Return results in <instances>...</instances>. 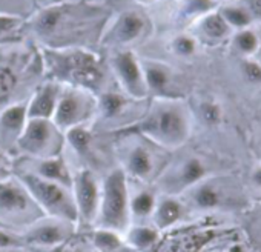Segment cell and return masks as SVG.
Masks as SVG:
<instances>
[{
    "instance_id": "obj_1",
    "label": "cell",
    "mask_w": 261,
    "mask_h": 252,
    "mask_svg": "<svg viewBox=\"0 0 261 252\" xmlns=\"http://www.w3.org/2000/svg\"><path fill=\"white\" fill-rule=\"evenodd\" d=\"M43 217V211L28 189L16 182H0V224L28 228Z\"/></svg>"
},
{
    "instance_id": "obj_2",
    "label": "cell",
    "mask_w": 261,
    "mask_h": 252,
    "mask_svg": "<svg viewBox=\"0 0 261 252\" xmlns=\"http://www.w3.org/2000/svg\"><path fill=\"white\" fill-rule=\"evenodd\" d=\"M23 183L43 214L69 223L77 220L75 201L59 183L37 175H23Z\"/></svg>"
},
{
    "instance_id": "obj_3",
    "label": "cell",
    "mask_w": 261,
    "mask_h": 252,
    "mask_svg": "<svg viewBox=\"0 0 261 252\" xmlns=\"http://www.w3.org/2000/svg\"><path fill=\"white\" fill-rule=\"evenodd\" d=\"M98 209V223L103 229L112 232H121L126 229L129 221V203L123 172L115 171L106 179Z\"/></svg>"
},
{
    "instance_id": "obj_4",
    "label": "cell",
    "mask_w": 261,
    "mask_h": 252,
    "mask_svg": "<svg viewBox=\"0 0 261 252\" xmlns=\"http://www.w3.org/2000/svg\"><path fill=\"white\" fill-rule=\"evenodd\" d=\"M71 224L69 221L53 218L51 221H36L28 226L27 232L20 237L23 244L40 246V247H53L60 246L71 237Z\"/></svg>"
},
{
    "instance_id": "obj_5",
    "label": "cell",
    "mask_w": 261,
    "mask_h": 252,
    "mask_svg": "<svg viewBox=\"0 0 261 252\" xmlns=\"http://www.w3.org/2000/svg\"><path fill=\"white\" fill-rule=\"evenodd\" d=\"M75 208L77 218L92 223L98 215V189L89 172H82L75 180Z\"/></svg>"
},
{
    "instance_id": "obj_6",
    "label": "cell",
    "mask_w": 261,
    "mask_h": 252,
    "mask_svg": "<svg viewBox=\"0 0 261 252\" xmlns=\"http://www.w3.org/2000/svg\"><path fill=\"white\" fill-rule=\"evenodd\" d=\"M146 128L159 139L174 143L180 142L185 136V120L177 111L165 109L146 124Z\"/></svg>"
},
{
    "instance_id": "obj_7",
    "label": "cell",
    "mask_w": 261,
    "mask_h": 252,
    "mask_svg": "<svg viewBox=\"0 0 261 252\" xmlns=\"http://www.w3.org/2000/svg\"><path fill=\"white\" fill-rule=\"evenodd\" d=\"M65 68L69 72L72 80H75L85 86H92L101 79V72L97 66L95 59L88 54L69 56L66 59Z\"/></svg>"
},
{
    "instance_id": "obj_8",
    "label": "cell",
    "mask_w": 261,
    "mask_h": 252,
    "mask_svg": "<svg viewBox=\"0 0 261 252\" xmlns=\"http://www.w3.org/2000/svg\"><path fill=\"white\" fill-rule=\"evenodd\" d=\"M115 66L117 71L123 80V83L126 85V88L133 92V94H140L143 91L142 86V79H140V72H139V66L136 63V60L133 59L130 54H120L115 60Z\"/></svg>"
},
{
    "instance_id": "obj_9",
    "label": "cell",
    "mask_w": 261,
    "mask_h": 252,
    "mask_svg": "<svg viewBox=\"0 0 261 252\" xmlns=\"http://www.w3.org/2000/svg\"><path fill=\"white\" fill-rule=\"evenodd\" d=\"M49 139H51V128L45 121V118H33L25 133L22 145L30 151L39 153L42 148L46 146V142Z\"/></svg>"
},
{
    "instance_id": "obj_10",
    "label": "cell",
    "mask_w": 261,
    "mask_h": 252,
    "mask_svg": "<svg viewBox=\"0 0 261 252\" xmlns=\"http://www.w3.org/2000/svg\"><path fill=\"white\" fill-rule=\"evenodd\" d=\"M143 27H145V23H143V19L140 16L133 14V13L124 14L115 27V33H114L115 39L118 42L133 40L142 33Z\"/></svg>"
},
{
    "instance_id": "obj_11",
    "label": "cell",
    "mask_w": 261,
    "mask_h": 252,
    "mask_svg": "<svg viewBox=\"0 0 261 252\" xmlns=\"http://www.w3.org/2000/svg\"><path fill=\"white\" fill-rule=\"evenodd\" d=\"M181 215V206L175 200H163L154 208V221L159 229L172 226Z\"/></svg>"
},
{
    "instance_id": "obj_12",
    "label": "cell",
    "mask_w": 261,
    "mask_h": 252,
    "mask_svg": "<svg viewBox=\"0 0 261 252\" xmlns=\"http://www.w3.org/2000/svg\"><path fill=\"white\" fill-rule=\"evenodd\" d=\"M54 100H56V94L54 89L51 86L45 88L33 102L31 109H30V117L33 118H46L51 115L53 109H54Z\"/></svg>"
},
{
    "instance_id": "obj_13",
    "label": "cell",
    "mask_w": 261,
    "mask_h": 252,
    "mask_svg": "<svg viewBox=\"0 0 261 252\" xmlns=\"http://www.w3.org/2000/svg\"><path fill=\"white\" fill-rule=\"evenodd\" d=\"M79 112H80V103H79L77 97L68 94L60 100V103L57 106V114H56L57 123L62 126L71 124L77 120Z\"/></svg>"
},
{
    "instance_id": "obj_14",
    "label": "cell",
    "mask_w": 261,
    "mask_h": 252,
    "mask_svg": "<svg viewBox=\"0 0 261 252\" xmlns=\"http://www.w3.org/2000/svg\"><path fill=\"white\" fill-rule=\"evenodd\" d=\"M159 238V232L148 226H139L127 232V241L137 249H146L152 246Z\"/></svg>"
},
{
    "instance_id": "obj_15",
    "label": "cell",
    "mask_w": 261,
    "mask_h": 252,
    "mask_svg": "<svg viewBox=\"0 0 261 252\" xmlns=\"http://www.w3.org/2000/svg\"><path fill=\"white\" fill-rule=\"evenodd\" d=\"M39 172L42 175V179L51 180V182H60L65 185H69V175L68 171L63 165L62 160H48L45 163L40 165Z\"/></svg>"
},
{
    "instance_id": "obj_16",
    "label": "cell",
    "mask_w": 261,
    "mask_h": 252,
    "mask_svg": "<svg viewBox=\"0 0 261 252\" xmlns=\"http://www.w3.org/2000/svg\"><path fill=\"white\" fill-rule=\"evenodd\" d=\"M91 237H92V241H94L95 247L100 252H117L123 246L120 238L117 237V234L112 232V231H108V229L97 231Z\"/></svg>"
},
{
    "instance_id": "obj_17",
    "label": "cell",
    "mask_w": 261,
    "mask_h": 252,
    "mask_svg": "<svg viewBox=\"0 0 261 252\" xmlns=\"http://www.w3.org/2000/svg\"><path fill=\"white\" fill-rule=\"evenodd\" d=\"M129 169L134 175H139V177H145L149 174L151 171V159H149V154L142 149V148H137L133 154H130V159H129Z\"/></svg>"
},
{
    "instance_id": "obj_18",
    "label": "cell",
    "mask_w": 261,
    "mask_h": 252,
    "mask_svg": "<svg viewBox=\"0 0 261 252\" xmlns=\"http://www.w3.org/2000/svg\"><path fill=\"white\" fill-rule=\"evenodd\" d=\"M154 208H155V200H154V195L149 192H142L136 195L133 201H130V211L140 218L149 215L154 211Z\"/></svg>"
},
{
    "instance_id": "obj_19",
    "label": "cell",
    "mask_w": 261,
    "mask_h": 252,
    "mask_svg": "<svg viewBox=\"0 0 261 252\" xmlns=\"http://www.w3.org/2000/svg\"><path fill=\"white\" fill-rule=\"evenodd\" d=\"M62 16H63V11L59 10V8H51V10L42 13L39 20H37V31L42 33V34L51 33L59 25Z\"/></svg>"
},
{
    "instance_id": "obj_20",
    "label": "cell",
    "mask_w": 261,
    "mask_h": 252,
    "mask_svg": "<svg viewBox=\"0 0 261 252\" xmlns=\"http://www.w3.org/2000/svg\"><path fill=\"white\" fill-rule=\"evenodd\" d=\"M25 112L27 109L23 106H14V108H10L5 111V114L2 115V123L5 128H10V130H17L22 126L23 123V118H25Z\"/></svg>"
},
{
    "instance_id": "obj_21",
    "label": "cell",
    "mask_w": 261,
    "mask_h": 252,
    "mask_svg": "<svg viewBox=\"0 0 261 252\" xmlns=\"http://www.w3.org/2000/svg\"><path fill=\"white\" fill-rule=\"evenodd\" d=\"M203 175H204V166H203L198 160L192 159V160H189V162L185 165L183 174H181V180H183L185 183H194V182H197L198 179H201Z\"/></svg>"
},
{
    "instance_id": "obj_22",
    "label": "cell",
    "mask_w": 261,
    "mask_h": 252,
    "mask_svg": "<svg viewBox=\"0 0 261 252\" xmlns=\"http://www.w3.org/2000/svg\"><path fill=\"white\" fill-rule=\"evenodd\" d=\"M195 201L201 208H212L218 203V194L212 188L203 186L201 189H198V192L195 195Z\"/></svg>"
},
{
    "instance_id": "obj_23",
    "label": "cell",
    "mask_w": 261,
    "mask_h": 252,
    "mask_svg": "<svg viewBox=\"0 0 261 252\" xmlns=\"http://www.w3.org/2000/svg\"><path fill=\"white\" fill-rule=\"evenodd\" d=\"M203 28L212 37H220L226 33V23L220 16H211L209 19H206Z\"/></svg>"
},
{
    "instance_id": "obj_24",
    "label": "cell",
    "mask_w": 261,
    "mask_h": 252,
    "mask_svg": "<svg viewBox=\"0 0 261 252\" xmlns=\"http://www.w3.org/2000/svg\"><path fill=\"white\" fill-rule=\"evenodd\" d=\"M16 85V77L14 74L7 69V68H0V98L7 97L11 94Z\"/></svg>"
},
{
    "instance_id": "obj_25",
    "label": "cell",
    "mask_w": 261,
    "mask_h": 252,
    "mask_svg": "<svg viewBox=\"0 0 261 252\" xmlns=\"http://www.w3.org/2000/svg\"><path fill=\"white\" fill-rule=\"evenodd\" d=\"M146 77H148L149 86H152L154 89H162L166 85V82H168L166 74L162 69H159V68H149L148 72H146Z\"/></svg>"
},
{
    "instance_id": "obj_26",
    "label": "cell",
    "mask_w": 261,
    "mask_h": 252,
    "mask_svg": "<svg viewBox=\"0 0 261 252\" xmlns=\"http://www.w3.org/2000/svg\"><path fill=\"white\" fill-rule=\"evenodd\" d=\"M22 246H23V241L20 237H14L0 228V249H17Z\"/></svg>"
},
{
    "instance_id": "obj_27",
    "label": "cell",
    "mask_w": 261,
    "mask_h": 252,
    "mask_svg": "<svg viewBox=\"0 0 261 252\" xmlns=\"http://www.w3.org/2000/svg\"><path fill=\"white\" fill-rule=\"evenodd\" d=\"M69 140L77 149H83L88 145V134L83 130H72L69 133Z\"/></svg>"
},
{
    "instance_id": "obj_28",
    "label": "cell",
    "mask_w": 261,
    "mask_h": 252,
    "mask_svg": "<svg viewBox=\"0 0 261 252\" xmlns=\"http://www.w3.org/2000/svg\"><path fill=\"white\" fill-rule=\"evenodd\" d=\"M237 43H238V46H240L243 51H252V49L255 48L256 40H255L253 34H250V33H243L241 36H238Z\"/></svg>"
},
{
    "instance_id": "obj_29",
    "label": "cell",
    "mask_w": 261,
    "mask_h": 252,
    "mask_svg": "<svg viewBox=\"0 0 261 252\" xmlns=\"http://www.w3.org/2000/svg\"><path fill=\"white\" fill-rule=\"evenodd\" d=\"M224 14H226V17H227V20L232 22L233 25H246V23L249 22L247 16H246L244 13L238 11V10H227Z\"/></svg>"
},
{
    "instance_id": "obj_30",
    "label": "cell",
    "mask_w": 261,
    "mask_h": 252,
    "mask_svg": "<svg viewBox=\"0 0 261 252\" xmlns=\"http://www.w3.org/2000/svg\"><path fill=\"white\" fill-rule=\"evenodd\" d=\"M103 106H105L106 112L111 115V114L117 112L118 108L121 106V98L117 97V95H106L105 100H103Z\"/></svg>"
},
{
    "instance_id": "obj_31",
    "label": "cell",
    "mask_w": 261,
    "mask_h": 252,
    "mask_svg": "<svg viewBox=\"0 0 261 252\" xmlns=\"http://www.w3.org/2000/svg\"><path fill=\"white\" fill-rule=\"evenodd\" d=\"M203 117L209 121V123H215V121H218V118H220V109H218V106H215V105H204L203 106Z\"/></svg>"
},
{
    "instance_id": "obj_32",
    "label": "cell",
    "mask_w": 261,
    "mask_h": 252,
    "mask_svg": "<svg viewBox=\"0 0 261 252\" xmlns=\"http://www.w3.org/2000/svg\"><path fill=\"white\" fill-rule=\"evenodd\" d=\"M175 46H177L178 53H181V54H189V53L194 51V42L189 40V39H186V37L178 39L177 43H175Z\"/></svg>"
},
{
    "instance_id": "obj_33",
    "label": "cell",
    "mask_w": 261,
    "mask_h": 252,
    "mask_svg": "<svg viewBox=\"0 0 261 252\" xmlns=\"http://www.w3.org/2000/svg\"><path fill=\"white\" fill-rule=\"evenodd\" d=\"M16 25H17V19H14V17H2V16H0V34L8 33Z\"/></svg>"
},
{
    "instance_id": "obj_34",
    "label": "cell",
    "mask_w": 261,
    "mask_h": 252,
    "mask_svg": "<svg viewBox=\"0 0 261 252\" xmlns=\"http://www.w3.org/2000/svg\"><path fill=\"white\" fill-rule=\"evenodd\" d=\"M246 74L250 80H261V69H259V66H256L253 63L246 65Z\"/></svg>"
},
{
    "instance_id": "obj_35",
    "label": "cell",
    "mask_w": 261,
    "mask_h": 252,
    "mask_svg": "<svg viewBox=\"0 0 261 252\" xmlns=\"http://www.w3.org/2000/svg\"><path fill=\"white\" fill-rule=\"evenodd\" d=\"M250 8H252V11L256 16L261 17V0H252V2H250Z\"/></svg>"
},
{
    "instance_id": "obj_36",
    "label": "cell",
    "mask_w": 261,
    "mask_h": 252,
    "mask_svg": "<svg viewBox=\"0 0 261 252\" xmlns=\"http://www.w3.org/2000/svg\"><path fill=\"white\" fill-rule=\"evenodd\" d=\"M253 180H255V183H256V185H259V186H261V168H259V169H256V172L253 174Z\"/></svg>"
},
{
    "instance_id": "obj_37",
    "label": "cell",
    "mask_w": 261,
    "mask_h": 252,
    "mask_svg": "<svg viewBox=\"0 0 261 252\" xmlns=\"http://www.w3.org/2000/svg\"><path fill=\"white\" fill-rule=\"evenodd\" d=\"M0 252H20V250L17 247V249H0Z\"/></svg>"
},
{
    "instance_id": "obj_38",
    "label": "cell",
    "mask_w": 261,
    "mask_h": 252,
    "mask_svg": "<svg viewBox=\"0 0 261 252\" xmlns=\"http://www.w3.org/2000/svg\"><path fill=\"white\" fill-rule=\"evenodd\" d=\"M2 175H7V172H4L2 169H0V177H2Z\"/></svg>"
},
{
    "instance_id": "obj_39",
    "label": "cell",
    "mask_w": 261,
    "mask_h": 252,
    "mask_svg": "<svg viewBox=\"0 0 261 252\" xmlns=\"http://www.w3.org/2000/svg\"><path fill=\"white\" fill-rule=\"evenodd\" d=\"M4 163V159H2V156H0V165H2Z\"/></svg>"
},
{
    "instance_id": "obj_40",
    "label": "cell",
    "mask_w": 261,
    "mask_h": 252,
    "mask_svg": "<svg viewBox=\"0 0 261 252\" xmlns=\"http://www.w3.org/2000/svg\"><path fill=\"white\" fill-rule=\"evenodd\" d=\"M0 228H5V226H2V224H0Z\"/></svg>"
}]
</instances>
